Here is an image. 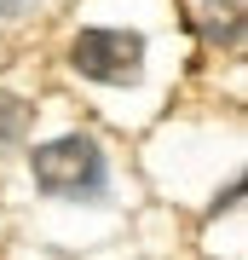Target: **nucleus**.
Wrapping results in <instances>:
<instances>
[{"mask_svg": "<svg viewBox=\"0 0 248 260\" xmlns=\"http://www.w3.org/2000/svg\"><path fill=\"white\" fill-rule=\"evenodd\" d=\"M23 6V0H0V18H12V12H18Z\"/></svg>", "mask_w": 248, "mask_h": 260, "instance_id": "5", "label": "nucleus"}, {"mask_svg": "<svg viewBox=\"0 0 248 260\" xmlns=\"http://www.w3.org/2000/svg\"><path fill=\"white\" fill-rule=\"evenodd\" d=\"M29 174L46 197H69V203H92L110 185V168H104L98 139L87 133H64V139H46L29 150Z\"/></svg>", "mask_w": 248, "mask_h": 260, "instance_id": "1", "label": "nucleus"}, {"mask_svg": "<svg viewBox=\"0 0 248 260\" xmlns=\"http://www.w3.org/2000/svg\"><path fill=\"white\" fill-rule=\"evenodd\" d=\"M69 70L104 87H133L145 75V35L133 29H81L69 41Z\"/></svg>", "mask_w": 248, "mask_h": 260, "instance_id": "2", "label": "nucleus"}, {"mask_svg": "<svg viewBox=\"0 0 248 260\" xmlns=\"http://www.w3.org/2000/svg\"><path fill=\"white\" fill-rule=\"evenodd\" d=\"M29 121H35V110H29L23 99H12V93H0V156H6V150H18V145H23V133H29Z\"/></svg>", "mask_w": 248, "mask_h": 260, "instance_id": "4", "label": "nucleus"}, {"mask_svg": "<svg viewBox=\"0 0 248 260\" xmlns=\"http://www.w3.org/2000/svg\"><path fill=\"white\" fill-rule=\"evenodd\" d=\"M196 29H202L208 47L237 52V47H242V0H208L202 18H196Z\"/></svg>", "mask_w": 248, "mask_h": 260, "instance_id": "3", "label": "nucleus"}]
</instances>
